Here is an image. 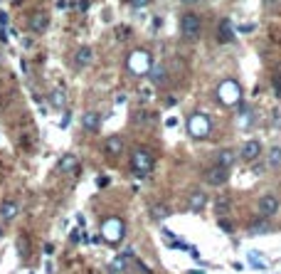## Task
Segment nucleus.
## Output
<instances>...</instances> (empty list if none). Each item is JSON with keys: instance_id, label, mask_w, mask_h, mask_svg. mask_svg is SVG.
<instances>
[{"instance_id": "obj_7", "label": "nucleus", "mask_w": 281, "mask_h": 274, "mask_svg": "<svg viewBox=\"0 0 281 274\" xmlns=\"http://www.w3.org/2000/svg\"><path fill=\"white\" fill-rule=\"evenodd\" d=\"M227 178H229V168H224V166H219V163H214L212 168L205 171V181H208V185H224L227 183Z\"/></svg>"}, {"instance_id": "obj_23", "label": "nucleus", "mask_w": 281, "mask_h": 274, "mask_svg": "<svg viewBox=\"0 0 281 274\" xmlns=\"http://www.w3.org/2000/svg\"><path fill=\"white\" fill-rule=\"evenodd\" d=\"M17 252H20V257H22V260H27V257H30V240H27L25 235H20V237H17Z\"/></svg>"}, {"instance_id": "obj_21", "label": "nucleus", "mask_w": 281, "mask_h": 274, "mask_svg": "<svg viewBox=\"0 0 281 274\" xmlns=\"http://www.w3.org/2000/svg\"><path fill=\"white\" fill-rule=\"evenodd\" d=\"M249 262H252L254 270H269V267H272L269 260H267L264 255H257V252H249Z\"/></svg>"}, {"instance_id": "obj_30", "label": "nucleus", "mask_w": 281, "mask_h": 274, "mask_svg": "<svg viewBox=\"0 0 281 274\" xmlns=\"http://www.w3.org/2000/svg\"><path fill=\"white\" fill-rule=\"evenodd\" d=\"M129 35H131V30H129V27H126V25H124V27H119V30H116V37H119V40H126V37H129Z\"/></svg>"}, {"instance_id": "obj_39", "label": "nucleus", "mask_w": 281, "mask_h": 274, "mask_svg": "<svg viewBox=\"0 0 281 274\" xmlns=\"http://www.w3.org/2000/svg\"><path fill=\"white\" fill-rule=\"evenodd\" d=\"M267 2H272V0H267Z\"/></svg>"}, {"instance_id": "obj_10", "label": "nucleus", "mask_w": 281, "mask_h": 274, "mask_svg": "<svg viewBox=\"0 0 281 274\" xmlns=\"http://www.w3.org/2000/svg\"><path fill=\"white\" fill-rule=\"evenodd\" d=\"M259 153H262V143H259V141H247V143L242 146V151H239V158L254 161V158H259Z\"/></svg>"}, {"instance_id": "obj_8", "label": "nucleus", "mask_w": 281, "mask_h": 274, "mask_svg": "<svg viewBox=\"0 0 281 274\" xmlns=\"http://www.w3.org/2000/svg\"><path fill=\"white\" fill-rule=\"evenodd\" d=\"M279 205L281 203L277 195H262L259 203H257V210H259L262 217H274V215L279 212Z\"/></svg>"}, {"instance_id": "obj_34", "label": "nucleus", "mask_w": 281, "mask_h": 274, "mask_svg": "<svg viewBox=\"0 0 281 274\" xmlns=\"http://www.w3.org/2000/svg\"><path fill=\"white\" fill-rule=\"evenodd\" d=\"M165 126H168V129H173V126H178V119H175V116H170V119L165 121Z\"/></svg>"}, {"instance_id": "obj_9", "label": "nucleus", "mask_w": 281, "mask_h": 274, "mask_svg": "<svg viewBox=\"0 0 281 274\" xmlns=\"http://www.w3.org/2000/svg\"><path fill=\"white\" fill-rule=\"evenodd\" d=\"M47 27H50V15H47V12L40 10V12H35V15L30 17V30H32V32H45Z\"/></svg>"}, {"instance_id": "obj_6", "label": "nucleus", "mask_w": 281, "mask_h": 274, "mask_svg": "<svg viewBox=\"0 0 281 274\" xmlns=\"http://www.w3.org/2000/svg\"><path fill=\"white\" fill-rule=\"evenodd\" d=\"M188 131H190L193 138H208L212 131L210 119H208L205 114H193V116L188 119Z\"/></svg>"}, {"instance_id": "obj_1", "label": "nucleus", "mask_w": 281, "mask_h": 274, "mask_svg": "<svg viewBox=\"0 0 281 274\" xmlns=\"http://www.w3.org/2000/svg\"><path fill=\"white\" fill-rule=\"evenodd\" d=\"M126 67L131 74H136V77H143V74H148L150 67H153V60H150V52H145V50H134L131 55H129V62H126Z\"/></svg>"}, {"instance_id": "obj_31", "label": "nucleus", "mask_w": 281, "mask_h": 274, "mask_svg": "<svg viewBox=\"0 0 281 274\" xmlns=\"http://www.w3.org/2000/svg\"><path fill=\"white\" fill-rule=\"evenodd\" d=\"M96 185H99V188H109V178H106V176H99V178H96Z\"/></svg>"}, {"instance_id": "obj_29", "label": "nucleus", "mask_w": 281, "mask_h": 274, "mask_svg": "<svg viewBox=\"0 0 281 274\" xmlns=\"http://www.w3.org/2000/svg\"><path fill=\"white\" fill-rule=\"evenodd\" d=\"M272 84H274V94L281 96V74H277V77L272 79Z\"/></svg>"}, {"instance_id": "obj_5", "label": "nucleus", "mask_w": 281, "mask_h": 274, "mask_svg": "<svg viewBox=\"0 0 281 274\" xmlns=\"http://www.w3.org/2000/svg\"><path fill=\"white\" fill-rule=\"evenodd\" d=\"M131 166H134V173H136V176H145V173L153 171L155 161H153V156H150L145 148H136V151L131 153Z\"/></svg>"}, {"instance_id": "obj_37", "label": "nucleus", "mask_w": 281, "mask_h": 274, "mask_svg": "<svg viewBox=\"0 0 281 274\" xmlns=\"http://www.w3.org/2000/svg\"><path fill=\"white\" fill-rule=\"evenodd\" d=\"M183 2H198V0H183Z\"/></svg>"}, {"instance_id": "obj_19", "label": "nucleus", "mask_w": 281, "mask_h": 274, "mask_svg": "<svg viewBox=\"0 0 281 274\" xmlns=\"http://www.w3.org/2000/svg\"><path fill=\"white\" fill-rule=\"evenodd\" d=\"M50 104H52L55 109H65V106H67V94H65V89H52Z\"/></svg>"}, {"instance_id": "obj_38", "label": "nucleus", "mask_w": 281, "mask_h": 274, "mask_svg": "<svg viewBox=\"0 0 281 274\" xmlns=\"http://www.w3.org/2000/svg\"><path fill=\"white\" fill-rule=\"evenodd\" d=\"M0 237H2V227H0Z\"/></svg>"}, {"instance_id": "obj_15", "label": "nucleus", "mask_w": 281, "mask_h": 274, "mask_svg": "<svg viewBox=\"0 0 281 274\" xmlns=\"http://www.w3.org/2000/svg\"><path fill=\"white\" fill-rule=\"evenodd\" d=\"M91 57H94L91 47H79L76 55H74V67H86V65H91Z\"/></svg>"}, {"instance_id": "obj_20", "label": "nucleus", "mask_w": 281, "mask_h": 274, "mask_svg": "<svg viewBox=\"0 0 281 274\" xmlns=\"http://www.w3.org/2000/svg\"><path fill=\"white\" fill-rule=\"evenodd\" d=\"M17 210H20V207H17L15 200H5V203L0 205V217H2V220H12V217L17 215Z\"/></svg>"}, {"instance_id": "obj_32", "label": "nucleus", "mask_w": 281, "mask_h": 274, "mask_svg": "<svg viewBox=\"0 0 281 274\" xmlns=\"http://www.w3.org/2000/svg\"><path fill=\"white\" fill-rule=\"evenodd\" d=\"M76 10H81V12L89 10V0H79V2H76Z\"/></svg>"}, {"instance_id": "obj_35", "label": "nucleus", "mask_w": 281, "mask_h": 274, "mask_svg": "<svg viewBox=\"0 0 281 274\" xmlns=\"http://www.w3.org/2000/svg\"><path fill=\"white\" fill-rule=\"evenodd\" d=\"M7 25V15L5 12H0V27H5Z\"/></svg>"}, {"instance_id": "obj_17", "label": "nucleus", "mask_w": 281, "mask_h": 274, "mask_svg": "<svg viewBox=\"0 0 281 274\" xmlns=\"http://www.w3.org/2000/svg\"><path fill=\"white\" fill-rule=\"evenodd\" d=\"M205 203H208V195H205L203 190H195V193L190 195V203H188V205H190L193 212H200V210L205 207Z\"/></svg>"}, {"instance_id": "obj_3", "label": "nucleus", "mask_w": 281, "mask_h": 274, "mask_svg": "<svg viewBox=\"0 0 281 274\" xmlns=\"http://www.w3.org/2000/svg\"><path fill=\"white\" fill-rule=\"evenodd\" d=\"M124 235H126V225H124L119 217H109V220L101 225V237H104L109 245L121 242V240H124Z\"/></svg>"}, {"instance_id": "obj_14", "label": "nucleus", "mask_w": 281, "mask_h": 274, "mask_svg": "<svg viewBox=\"0 0 281 274\" xmlns=\"http://www.w3.org/2000/svg\"><path fill=\"white\" fill-rule=\"evenodd\" d=\"M217 40H219V42H232V40H234V27H232L229 20H222V22H219V27H217Z\"/></svg>"}, {"instance_id": "obj_36", "label": "nucleus", "mask_w": 281, "mask_h": 274, "mask_svg": "<svg viewBox=\"0 0 281 274\" xmlns=\"http://www.w3.org/2000/svg\"><path fill=\"white\" fill-rule=\"evenodd\" d=\"M67 5H70V2H67V0H57V7H60V10H65V7H67Z\"/></svg>"}, {"instance_id": "obj_16", "label": "nucleus", "mask_w": 281, "mask_h": 274, "mask_svg": "<svg viewBox=\"0 0 281 274\" xmlns=\"http://www.w3.org/2000/svg\"><path fill=\"white\" fill-rule=\"evenodd\" d=\"M234 161H237V153H234V151H229V148H224V151H219V153H217V161H214V163H219V166H224V168H232V166H234Z\"/></svg>"}, {"instance_id": "obj_13", "label": "nucleus", "mask_w": 281, "mask_h": 274, "mask_svg": "<svg viewBox=\"0 0 281 274\" xmlns=\"http://www.w3.org/2000/svg\"><path fill=\"white\" fill-rule=\"evenodd\" d=\"M148 77H150L153 87H163V84L168 82V69L163 67V65H153L150 72H148Z\"/></svg>"}, {"instance_id": "obj_4", "label": "nucleus", "mask_w": 281, "mask_h": 274, "mask_svg": "<svg viewBox=\"0 0 281 274\" xmlns=\"http://www.w3.org/2000/svg\"><path fill=\"white\" fill-rule=\"evenodd\" d=\"M200 32H203V20H200L195 12H185V15L180 17V35H183L185 40H198Z\"/></svg>"}, {"instance_id": "obj_22", "label": "nucleus", "mask_w": 281, "mask_h": 274, "mask_svg": "<svg viewBox=\"0 0 281 274\" xmlns=\"http://www.w3.org/2000/svg\"><path fill=\"white\" fill-rule=\"evenodd\" d=\"M269 168H281V146H274L269 151V161H267Z\"/></svg>"}, {"instance_id": "obj_12", "label": "nucleus", "mask_w": 281, "mask_h": 274, "mask_svg": "<svg viewBox=\"0 0 281 274\" xmlns=\"http://www.w3.org/2000/svg\"><path fill=\"white\" fill-rule=\"evenodd\" d=\"M104 151H106V156H111V158L121 156V153H124V141H121V136H109L106 138Z\"/></svg>"}, {"instance_id": "obj_2", "label": "nucleus", "mask_w": 281, "mask_h": 274, "mask_svg": "<svg viewBox=\"0 0 281 274\" xmlns=\"http://www.w3.org/2000/svg\"><path fill=\"white\" fill-rule=\"evenodd\" d=\"M217 99H219L224 106H234V104H239V99H242V87H239L234 79H227V82L219 84Z\"/></svg>"}, {"instance_id": "obj_25", "label": "nucleus", "mask_w": 281, "mask_h": 274, "mask_svg": "<svg viewBox=\"0 0 281 274\" xmlns=\"http://www.w3.org/2000/svg\"><path fill=\"white\" fill-rule=\"evenodd\" d=\"M150 215H153V220H163V217L170 215V210H168L165 205H153L150 207Z\"/></svg>"}, {"instance_id": "obj_26", "label": "nucleus", "mask_w": 281, "mask_h": 274, "mask_svg": "<svg viewBox=\"0 0 281 274\" xmlns=\"http://www.w3.org/2000/svg\"><path fill=\"white\" fill-rule=\"evenodd\" d=\"M111 270H114V272H126V257H124V255L116 257V260L111 262Z\"/></svg>"}, {"instance_id": "obj_27", "label": "nucleus", "mask_w": 281, "mask_h": 274, "mask_svg": "<svg viewBox=\"0 0 281 274\" xmlns=\"http://www.w3.org/2000/svg\"><path fill=\"white\" fill-rule=\"evenodd\" d=\"M217 215H222V212H227V210H229V200H227V198H217Z\"/></svg>"}, {"instance_id": "obj_28", "label": "nucleus", "mask_w": 281, "mask_h": 274, "mask_svg": "<svg viewBox=\"0 0 281 274\" xmlns=\"http://www.w3.org/2000/svg\"><path fill=\"white\" fill-rule=\"evenodd\" d=\"M219 230H222V232H227V235H229V232H234V227H232V222H229V220H219Z\"/></svg>"}, {"instance_id": "obj_33", "label": "nucleus", "mask_w": 281, "mask_h": 274, "mask_svg": "<svg viewBox=\"0 0 281 274\" xmlns=\"http://www.w3.org/2000/svg\"><path fill=\"white\" fill-rule=\"evenodd\" d=\"M148 2H150V0H131V5H134V7H145Z\"/></svg>"}, {"instance_id": "obj_11", "label": "nucleus", "mask_w": 281, "mask_h": 274, "mask_svg": "<svg viewBox=\"0 0 281 274\" xmlns=\"http://www.w3.org/2000/svg\"><path fill=\"white\" fill-rule=\"evenodd\" d=\"M81 126H84V131L94 134V131L101 126V116H99L96 111H86V114H81Z\"/></svg>"}, {"instance_id": "obj_18", "label": "nucleus", "mask_w": 281, "mask_h": 274, "mask_svg": "<svg viewBox=\"0 0 281 274\" xmlns=\"http://www.w3.org/2000/svg\"><path fill=\"white\" fill-rule=\"evenodd\" d=\"M76 166H79V161H76V156H74V153L62 156V161H60V171H62V173H74V171H76Z\"/></svg>"}, {"instance_id": "obj_24", "label": "nucleus", "mask_w": 281, "mask_h": 274, "mask_svg": "<svg viewBox=\"0 0 281 274\" xmlns=\"http://www.w3.org/2000/svg\"><path fill=\"white\" fill-rule=\"evenodd\" d=\"M267 225H269V222H264V220H262V222H252L249 232H252V235H264V232H272V227H267Z\"/></svg>"}]
</instances>
